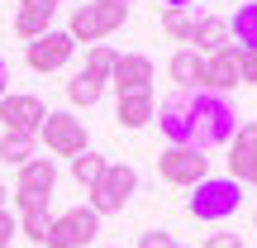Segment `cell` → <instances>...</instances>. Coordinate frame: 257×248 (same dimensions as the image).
Here are the masks:
<instances>
[{"label": "cell", "instance_id": "6da1fadb", "mask_svg": "<svg viewBox=\"0 0 257 248\" xmlns=\"http://www.w3.org/2000/svg\"><path fill=\"white\" fill-rule=\"evenodd\" d=\"M191 124H195V148L229 143V138H233V129H238V110H233V101H229V96L191 91Z\"/></svg>", "mask_w": 257, "mask_h": 248}, {"label": "cell", "instance_id": "7a4b0ae2", "mask_svg": "<svg viewBox=\"0 0 257 248\" xmlns=\"http://www.w3.org/2000/svg\"><path fill=\"white\" fill-rule=\"evenodd\" d=\"M243 205V186L233 182V177H205L200 186H191V201H186V210L195 215V220H229V215H238Z\"/></svg>", "mask_w": 257, "mask_h": 248}, {"label": "cell", "instance_id": "3957f363", "mask_svg": "<svg viewBox=\"0 0 257 248\" xmlns=\"http://www.w3.org/2000/svg\"><path fill=\"white\" fill-rule=\"evenodd\" d=\"M128 19V5H119V0H86V5L72 10V24H67V34L76 38V43H100V38H110L114 29H124Z\"/></svg>", "mask_w": 257, "mask_h": 248}, {"label": "cell", "instance_id": "277c9868", "mask_svg": "<svg viewBox=\"0 0 257 248\" xmlns=\"http://www.w3.org/2000/svg\"><path fill=\"white\" fill-rule=\"evenodd\" d=\"M38 143H48L53 157H67V162H72L76 153L91 148V138H86V120H76L72 110H48V120L38 124Z\"/></svg>", "mask_w": 257, "mask_h": 248}, {"label": "cell", "instance_id": "5b68a950", "mask_svg": "<svg viewBox=\"0 0 257 248\" xmlns=\"http://www.w3.org/2000/svg\"><path fill=\"white\" fill-rule=\"evenodd\" d=\"M134 191H138V172L128 162H110L105 177L91 186V210L95 215H119L124 205L134 201Z\"/></svg>", "mask_w": 257, "mask_h": 248}, {"label": "cell", "instance_id": "8992f818", "mask_svg": "<svg viewBox=\"0 0 257 248\" xmlns=\"http://www.w3.org/2000/svg\"><path fill=\"white\" fill-rule=\"evenodd\" d=\"M95 234H100V215L91 205H72V210L53 215L43 248H86V243H95Z\"/></svg>", "mask_w": 257, "mask_h": 248}, {"label": "cell", "instance_id": "52a82bcc", "mask_svg": "<svg viewBox=\"0 0 257 248\" xmlns=\"http://www.w3.org/2000/svg\"><path fill=\"white\" fill-rule=\"evenodd\" d=\"M157 172H162V182H172V186H200L205 177H210V157H205L195 143L162 148V157H157Z\"/></svg>", "mask_w": 257, "mask_h": 248}, {"label": "cell", "instance_id": "ba28073f", "mask_svg": "<svg viewBox=\"0 0 257 248\" xmlns=\"http://www.w3.org/2000/svg\"><path fill=\"white\" fill-rule=\"evenodd\" d=\"M48 120V105L29 91H5L0 96V124L5 134H34L38 138V124Z\"/></svg>", "mask_w": 257, "mask_h": 248}, {"label": "cell", "instance_id": "9c48e42d", "mask_svg": "<svg viewBox=\"0 0 257 248\" xmlns=\"http://www.w3.org/2000/svg\"><path fill=\"white\" fill-rule=\"evenodd\" d=\"M76 53V38L67 34V29H48L43 38H34V43L24 48V62L34 67V72H57V67H67Z\"/></svg>", "mask_w": 257, "mask_h": 248}, {"label": "cell", "instance_id": "30bf717a", "mask_svg": "<svg viewBox=\"0 0 257 248\" xmlns=\"http://www.w3.org/2000/svg\"><path fill=\"white\" fill-rule=\"evenodd\" d=\"M157 124H162V138L167 148H181V143H195V124H191V96L176 91L157 105Z\"/></svg>", "mask_w": 257, "mask_h": 248}, {"label": "cell", "instance_id": "8fae6325", "mask_svg": "<svg viewBox=\"0 0 257 248\" xmlns=\"http://www.w3.org/2000/svg\"><path fill=\"white\" fill-rule=\"evenodd\" d=\"M53 15H57V0H19L15 34L24 38V43H34V38H43L48 29H53Z\"/></svg>", "mask_w": 257, "mask_h": 248}, {"label": "cell", "instance_id": "7c38bea8", "mask_svg": "<svg viewBox=\"0 0 257 248\" xmlns=\"http://www.w3.org/2000/svg\"><path fill=\"white\" fill-rule=\"evenodd\" d=\"M114 91L128 96V91H153V57L143 53H119V62H114Z\"/></svg>", "mask_w": 257, "mask_h": 248}, {"label": "cell", "instance_id": "4fadbf2b", "mask_svg": "<svg viewBox=\"0 0 257 248\" xmlns=\"http://www.w3.org/2000/svg\"><path fill=\"white\" fill-rule=\"evenodd\" d=\"M195 53L200 57H214V53H229L233 48V29H229V19L224 15H200L195 19Z\"/></svg>", "mask_w": 257, "mask_h": 248}, {"label": "cell", "instance_id": "5bb4252c", "mask_svg": "<svg viewBox=\"0 0 257 248\" xmlns=\"http://www.w3.org/2000/svg\"><path fill=\"white\" fill-rule=\"evenodd\" d=\"M167 76L176 81V91H205V57L195 53V48H176L172 62H167Z\"/></svg>", "mask_w": 257, "mask_h": 248}, {"label": "cell", "instance_id": "9a60e30c", "mask_svg": "<svg viewBox=\"0 0 257 248\" xmlns=\"http://www.w3.org/2000/svg\"><path fill=\"white\" fill-rule=\"evenodd\" d=\"M238 81H243V76H238V48L205 57V91H214V96H229Z\"/></svg>", "mask_w": 257, "mask_h": 248}, {"label": "cell", "instance_id": "2e32d148", "mask_svg": "<svg viewBox=\"0 0 257 248\" xmlns=\"http://www.w3.org/2000/svg\"><path fill=\"white\" fill-rule=\"evenodd\" d=\"M114 120H119L124 129H148V124L157 120V96L153 91H128V96H119Z\"/></svg>", "mask_w": 257, "mask_h": 248}, {"label": "cell", "instance_id": "e0dca14e", "mask_svg": "<svg viewBox=\"0 0 257 248\" xmlns=\"http://www.w3.org/2000/svg\"><path fill=\"white\" fill-rule=\"evenodd\" d=\"M53 186H57V167H53V157H34V162H24V167H19V182H15V191L53 196Z\"/></svg>", "mask_w": 257, "mask_h": 248}, {"label": "cell", "instance_id": "ac0fdd59", "mask_svg": "<svg viewBox=\"0 0 257 248\" xmlns=\"http://www.w3.org/2000/svg\"><path fill=\"white\" fill-rule=\"evenodd\" d=\"M100 96H105V81H100V76H91L86 67L67 81V101H72V105H86V110H91V105H100Z\"/></svg>", "mask_w": 257, "mask_h": 248}, {"label": "cell", "instance_id": "d6986e66", "mask_svg": "<svg viewBox=\"0 0 257 248\" xmlns=\"http://www.w3.org/2000/svg\"><path fill=\"white\" fill-rule=\"evenodd\" d=\"M34 157H38V138L34 134H5L0 138V162L24 167V162H34Z\"/></svg>", "mask_w": 257, "mask_h": 248}, {"label": "cell", "instance_id": "ffe728a7", "mask_svg": "<svg viewBox=\"0 0 257 248\" xmlns=\"http://www.w3.org/2000/svg\"><path fill=\"white\" fill-rule=\"evenodd\" d=\"M229 29H233V48H257V0H243Z\"/></svg>", "mask_w": 257, "mask_h": 248}, {"label": "cell", "instance_id": "44dd1931", "mask_svg": "<svg viewBox=\"0 0 257 248\" xmlns=\"http://www.w3.org/2000/svg\"><path fill=\"white\" fill-rule=\"evenodd\" d=\"M105 167H110V162H105V157L95 153V148H86V153H76V157H72V177L86 186V191H91V186L105 177Z\"/></svg>", "mask_w": 257, "mask_h": 248}, {"label": "cell", "instance_id": "7402d4cb", "mask_svg": "<svg viewBox=\"0 0 257 248\" xmlns=\"http://www.w3.org/2000/svg\"><path fill=\"white\" fill-rule=\"evenodd\" d=\"M162 34L176 43H191L195 38V15L191 10H162Z\"/></svg>", "mask_w": 257, "mask_h": 248}, {"label": "cell", "instance_id": "603a6c76", "mask_svg": "<svg viewBox=\"0 0 257 248\" xmlns=\"http://www.w3.org/2000/svg\"><path fill=\"white\" fill-rule=\"evenodd\" d=\"M238 186H257V153H243V148H229V172Z\"/></svg>", "mask_w": 257, "mask_h": 248}, {"label": "cell", "instance_id": "cb8c5ba5", "mask_svg": "<svg viewBox=\"0 0 257 248\" xmlns=\"http://www.w3.org/2000/svg\"><path fill=\"white\" fill-rule=\"evenodd\" d=\"M114 62H119V53H114V48H105V43H95L91 53H86V72L100 76V81H110V76H114Z\"/></svg>", "mask_w": 257, "mask_h": 248}, {"label": "cell", "instance_id": "d4e9b609", "mask_svg": "<svg viewBox=\"0 0 257 248\" xmlns=\"http://www.w3.org/2000/svg\"><path fill=\"white\" fill-rule=\"evenodd\" d=\"M48 229H53V215H48V210H34V215H19V234H24V239L43 243V239H48Z\"/></svg>", "mask_w": 257, "mask_h": 248}, {"label": "cell", "instance_id": "484cf974", "mask_svg": "<svg viewBox=\"0 0 257 248\" xmlns=\"http://www.w3.org/2000/svg\"><path fill=\"white\" fill-rule=\"evenodd\" d=\"M229 148H243V153H257V120H238V129H233Z\"/></svg>", "mask_w": 257, "mask_h": 248}, {"label": "cell", "instance_id": "4316f807", "mask_svg": "<svg viewBox=\"0 0 257 248\" xmlns=\"http://www.w3.org/2000/svg\"><path fill=\"white\" fill-rule=\"evenodd\" d=\"M48 201H53V196H34V191H15V196H10V205H15L19 215H34V210H48Z\"/></svg>", "mask_w": 257, "mask_h": 248}, {"label": "cell", "instance_id": "83f0119b", "mask_svg": "<svg viewBox=\"0 0 257 248\" xmlns=\"http://www.w3.org/2000/svg\"><path fill=\"white\" fill-rule=\"evenodd\" d=\"M238 76L248 86H257V48H238Z\"/></svg>", "mask_w": 257, "mask_h": 248}, {"label": "cell", "instance_id": "f1b7e54d", "mask_svg": "<svg viewBox=\"0 0 257 248\" xmlns=\"http://www.w3.org/2000/svg\"><path fill=\"white\" fill-rule=\"evenodd\" d=\"M138 248H181V243H176L167 229H148V234H138Z\"/></svg>", "mask_w": 257, "mask_h": 248}, {"label": "cell", "instance_id": "f546056e", "mask_svg": "<svg viewBox=\"0 0 257 248\" xmlns=\"http://www.w3.org/2000/svg\"><path fill=\"white\" fill-rule=\"evenodd\" d=\"M15 234H19V215L5 205V210H0V248H10V239H15Z\"/></svg>", "mask_w": 257, "mask_h": 248}, {"label": "cell", "instance_id": "4dcf8cb0", "mask_svg": "<svg viewBox=\"0 0 257 248\" xmlns=\"http://www.w3.org/2000/svg\"><path fill=\"white\" fill-rule=\"evenodd\" d=\"M200 248H243V234H229V229H224V234H210Z\"/></svg>", "mask_w": 257, "mask_h": 248}, {"label": "cell", "instance_id": "1f68e13d", "mask_svg": "<svg viewBox=\"0 0 257 248\" xmlns=\"http://www.w3.org/2000/svg\"><path fill=\"white\" fill-rule=\"evenodd\" d=\"M5 91H10V62L0 57V96H5Z\"/></svg>", "mask_w": 257, "mask_h": 248}, {"label": "cell", "instance_id": "d6a6232c", "mask_svg": "<svg viewBox=\"0 0 257 248\" xmlns=\"http://www.w3.org/2000/svg\"><path fill=\"white\" fill-rule=\"evenodd\" d=\"M162 5H167V10H191L195 0H162Z\"/></svg>", "mask_w": 257, "mask_h": 248}, {"label": "cell", "instance_id": "836d02e7", "mask_svg": "<svg viewBox=\"0 0 257 248\" xmlns=\"http://www.w3.org/2000/svg\"><path fill=\"white\" fill-rule=\"evenodd\" d=\"M5 205H10V186L0 182V210H5Z\"/></svg>", "mask_w": 257, "mask_h": 248}, {"label": "cell", "instance_id": "e575fe53", "mask_svg": "<svg viewBox=\"0 0 257 248\" xmlns=\"http://www.w3.org/2000/svg\"><path fill=\"white\" fill-rule=\"evenodd\" d=\"M119 5H134V0H119Z\"/></svg>", "mask_w": 257, "mask_h": 248}, {"label": "cell", "instance_id": "d590c367", "mask_svg": "<svg viewBox=\"0 0 257 248\" xmlns=\"http://www.w3.org/2000/svg\"><path fill=\"white\" fill-rule=\"evenodd\" d=\"M110 248H119V243H110Z\"/></svg>", "mask_w": 257, "mask_h": 248}, {"label": "cell", "instance_id": "8d00e7d4", "mask_svg": "<svg viewBox=\"0 0 257 248\" xmlns=\"http://www.w3.org/2000/svg\"><path fill=\"white\" fill-rule=\"evenodd\" d=\"M252 224H257V215H252Z\"/></svg>", "mask_w": 257, "mask_h": 248}, {"label": "cell", "instance_id": "74e56055", "mask_svg": "<svg viewBox=\"0 0 257 248\" xmlns=\"http://www.w3.org/2000/svg\"><path fill=\"white\" fill-rule=\"evenodd\" d=\"M57 5H62V0H57Z\"/></svg>", "mask_w": 257, "mask_h": 248}, {"label": "cell", "instance_id": "f35d334b", "mask_svg": "<svg viewBox=\"0 0 257 248\" xmlns=\"http://www.w3.org/2000/svg\"><path fill=\"white\" fill-rule=\"evenodd\" d=\"M181 248H186V243H181Z\"/></svg>", "mask_w": 257, "mask_h": 248}]
</instances>
